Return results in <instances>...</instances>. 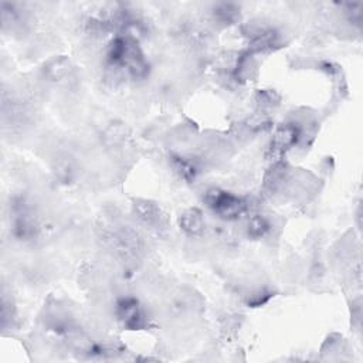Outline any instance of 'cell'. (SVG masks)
I'll return each mask as SVG.
<instances>
[{
  "instance_id": "8",
  "label": "cell",
  "mask_w": 363,
  "mask_h": 363,
  "mask_svg": "<svg viewBox=\"0 0 363 363\" xmlns=\"http://www.w3.org/2000/svg\"><path fill=\"white\" fill-rule=\"evenodd\" d=\"M212 16L220 25H233L240 19V8L233 4H217L212 11Z\"/></svg>"
},
{
  "instance_id": "11",
  "label": "cell",
  "mask_w": 363,
  "mask_h": 363,
  "mask_svg": "<svg viewBox=\"0 0 363 363\" xmlns=\"http://www.w3.org/2000/svg\"><path fill=\"white\" fill-rule=\"evenodd\" d=\"M279 101H280V96L272 89H262L257 93V103L264 110L279 106Z\"/></svg>"
},
{
  "instance_id": "10",
  "label": "cell",
  "mask_w": 363,
  "mask_h": 363,
  "mask_svg": "<svg viewBox=\"0 0 363 363\" xmlns=\"http://www.w3.org/2000/svg\"><path fill=\"white\" fill-rule=\"evenodd\" d=\"M128 136V129L124 124H110L104 131H103V141L108 148L120 146L122 142H125Z\"/></svg>"
},
{
  "instance_id": "4",
  "label": "cell",
  "mask_w": 363,
  "mask_h": 363,
  "mask_svg": "<svg viewBox=\"0 0 363 363\" xmlns=\"http://www.w3.org/2000/svg\"><path fill=\"white\" fill-rule=\"evenodd\" d=\"M47 81L57 85H68L74 78V65L65 56H57L50 58L43 68Z\"/></svg>"
},
{
  "instance_id": "6",
  "label": "cell",
  "mask_w": 363,
  "mask_h": 363,
  "mask_svg": "<svg viewBox=\"0 0 363 363\" xmlns=\"http://www.w3.org/2000/svg\"><path fill=\"white\" fill-rule=\"evenodd\" d=\"M179 227L185 234H188L191 237H198V236L203 234V231L206 229L205 216L196 208L186 209L179 216Z\"/></svg>"
},
{
  "instance_id": "5",
  "label": "cell",
  "mask_w": 363,
  "mask_h": 363,
  "mask_svg": "<svg viewBox=\"0 0 363 363\" xmlns=\"http://www.w3.org/2000/svg\"><path fill=\"white\" fill-rule=\"evenodd\" d=\"M134 213L136 215V217L146 226H149L151 229H163V219L165 215L162 213L160 208L148 199H136L134 200L132 205Z\"/></svg>"
},
{
  "instance_id": "2",
  "label": "cell",
  "mask_w": 363,
  "mask_h": 363,
  "mask_svg": "<svg viewBox=\"0 0 363 363\" xmlns=\"http://www.w3.org/2000/svg\"><path fill=\"white\" fill-rule=\"evenodd\" d=\"M117 318L129 331H142L148 326V315L135 297H122L117 301Z\"/></svg>"
},
{
  "instance_id": "3",
  "label": "cell",
  "mask_w": 363,
  "mask_h": 363,
  "mask_svg": "<svg viewBox=\"0 0 363 363\" xmlns=\"http://www.w3.org/2000/svg\"><path fill=\"white\" fill-rule=\"evenodd\" d=\"M301 138H302V132L298 124L291 122V124L281 125L276 131L274 136H272V142H271L272 155L274 156L284 155L288 149L294 148Z\"/></svg>"
},
{
  "instance_id": "9",
  "label": "cell",
  "mask_w": 363,
  "mask_h": 363,
  "mask_svg": "<svg viewBox=\"0 0 363 363\" xmlns=\"http://www.w3.org/2000/svg\"><path fill=\"white\" fill-rule=\"evenodd\" d=\"M271 230V223L264 215H253L247 222V236L253 240L262 238Z\"/></svg>"
},
{
  "instance_id": "7",
  "label": "cell",
  "mask_w": 363,
  "mask_h": 363,
  "mask_svg": "<svg viewBox=\"0 0 363 363\" xmlns=\"http://www.w3.org/2000/svg\"><path fill=\"white\" fill-rule=\"evenodd\" d=\"M170 165L173 170L177 173V176L186 182H193L199 173L198 163L186 156L173 155L170 158Z\"/></svg>"
},
{
  "instance_id": "1",
  "label": "cell",
  "mask_w": 363,
  "mask_h": 363,
  "mask_svg": "<svg viewBox=\"0 0 363 363\" xmlns=\"http://www.w3.org/2000/svg\"><path fill=\"white\" fill-rule=\"evenodd\" d=\"M205 205L220 219L231 222L248 210V202L220 188H210L203 196Z\"/></svg>"
}]
</instances>
